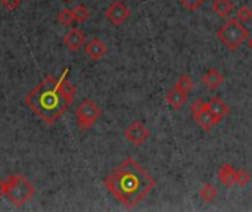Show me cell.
<instances>
[{"label":"cell","instance_id":"3","mask_svg":"<svg viewBox=\"0 0 252 212\" xmlns=\"http://www.w3.org/2000/svg\"><path fill=\"white\" fill-rule=\"evenodd\" d=\"M35 193L34 184L24 176L6 177V198L15 208H22Z\"/></svg>","mask_w":252,"mask_h":212},{"label":"cell","instance_id":"25","mask_svg":"<svg viewBox=\"0 0 252 212\" xmlns=\"http://www.w3.org/2000/svg\"><path fill=\"white\" fill-rule=\"evenodd\" d=\"M6 196V179H0V199Z\"/></svg>","mask_w":252,"mask_h":212},{"label":"cell","instance_id":"26","mask_svg":"<svg viewBox=\"0 0 252 212\" xmlns=\"http://www.w3.org/2000/svg\"><path fill=\"white\" fill-rule=\"evenodd\" d=\"M248 46H250V49L252 50V37H250V41H248Z\"/></svg>","mask_w":252,"mask_h":212},{"label":"cell","instance_id":"12","mask_svg":"<svg viewBox=\"0 0 252 212\" xmlns=\"http://www.w3.org/2000/svg\"><path fill=\"white\" fill-rule=\"evenodd\" d=\"M195 121H196V124H198L204 131H210L214 125H217V124L220 122V120L216 118V117L208 111V108H205L204 111H201L199 114H196V115H195Z\"/></svg>","mask_w":252,"mask_h":212},{"label":"cell","instance_id":"15","mask_svg":"<svg viewBox=\"0 0 252 212\" xmlns=\"http://www.w3.org/2000/svg\"><path fill=\"white\" fill-rule=\"evenodd\" d=\"M233 1L232 0H214L213 1V10L220 18H229L233 12Z\"/></svg>","mask_w":252,"mask_h":212},{"label":"cell","instance_id":"11","mask_svg":"<svg viewBox=\"0 0 252 212\" xmlns=\"http://www.w3.org/2000/svg\"><path fill=\"white\" fill-rule=\"evenodd\" d=\"M188 97H189V93L183 91V90H179V89H171L168 93H167V103L173 108V109H182L186 102H188Z\"/></svg>","mask_w":252,"mask_h":212},{"label":"cell","instance_id":"21","mask_svg":"<svg viewBox=\"0 0 252 212\" xmlns=\"http://www.w3.org/2000/svg\"><path fill=\"white\" fill-rule=\"evenodd\" d=\"M236 18L241 21V22H248L252 19V10L248 6H241L236 12Z\"/></svg>","mask_w":252,"mask_h":212},{"label":"cell","instance_id":"22","mask_svg":"<svg viewBox=\"0 0 252 212\" xmlns=\"http://www.w3.org/2000/svg\"><path fill=\"white\" fill-rule=\"evenodd\" d=\"M205 108H207V103H205L204 100H201V99H196V100H193L192 105H190V112H192V115L195 117L196 114H199V112L204 111Z\"/></svg>","mask_w":252,"mask_h":212},{"label":"cell","instance_id":"4","mask_svg":"<svg viewBox=\"0 0 252 212\" xmlns=\"http://www.w3.org/2000/svg\"><path fill=\"white\" fill-rule=\"evenodd\" d=\"M217 37L230 50H236L247 40H250V31L238 18H233L221 25V28L217 31Z\"/></svg>","mask_w":252,"mask_h":212},{"label":"cell","instance_id":"23","mask_svg":"<svg viewBox=\"0 0 252 212\" xmlns=\"http://www.w3.org/2000/svg\"><path fill=\"white\" fill-rule=\"evenodd\" d=\"M0 4L7 10V12H13L21 6V0H0Z\"/></svg>","mask_w":252,"mask_h":212},{"label":"cell","instance_id":"10","mask_svg":"<svg viewBox=\"0 0 252 212\" xmlns=\"http://www.w3.org/2000/svg\"><path fill=\"white\" fill-rule=\"evenodd\" d=\"M201 81H202V84H204V86H207L208 89H211V90H217L220 86H223V84H224V75H223L219 69L211 68V69H208V71L202 75Z\"/></svg>","mask_w":252,"mask_h":212},{"label":"cell","instance_id":"20","mask_svg":"<svg viewBox=\"0 0 252 212\" xmlns=\"http://www.w3.org/2000/svg\"><path fill=\"white\" fill-rule=\"evenodd\" d=\"M252 176L245 170V168L236 170V184H239L241 187H245L247 184H250Z\"/></svg>","mask_w":252,"mask_h":212},{"label":"cell","instance_id":"13","mask_svg":"<svg viewBox=\"0 0 252 212\" xmlns=\"http://www.w3.org/2000/svg\"><path fill=\"white\" fill-rule=\"evenodd\" d=\"M207 108H208V111L216 117V118H219L220 121L230 112V108L217 96V97H213L208 103H207Z\"/></svg>","mask_w":252,"mask_h":212},{"label":"cell","instance_id":"9","mask_svg":"<svg viewBox=\"0 0 252 212\" xmlns=\"http://www.w3.org/2000/svg\"><path fill=\"white\" fill-rule=\"evenodd\" d=\"M84 52H86V55L90 58V59H93V61H99V59H102L105 55H106V52H108V47H106V44L102 41V40H99V38H92L86 46H84Z\"/></svg>","mask_w":252,"mask_h":212},{"label":"cell","instance_id":"19","mask_svg":"<svg viewBox=\"0 0 252 212\" xmlns=\"http://www.w3.org/2000/svg\"><path fill=\"white\" fill-rule=\"evenodd\" d=\"M72 10H74V16H75L77 22H84L90 16V12H89V9L84 4H77Z\"/></svg>","mask_w":252,"mask_h":212},{"label":"cell","instance_id":"16","mask_svg":"<svg viewBox=\"0 0 252 212\" xmlns=\"http://www.w3.org/2000/svg\"><path fill=\"white\" fill-rule=\"evenodd\" d=\"M199 196L204 202H213L216 198H217V189L213 186V184H204L201 187V192H199Z\"/></svg>","mask_w":252,"mask_h":212},{"label":"cell","instance_id":"8","mask_svg":"<svg viewBox=\"0 0 252 212\" xmlns=\"http://www.w3.org/2000/svg\"><path fill=\"white\" fill-rule=\"evenodd\" d=\"M63 44L71 52H78L86 44V34L78 28H72L63 35Z\"/></svg>","mask_w":252,"mask_h":212},{"label":"cell","instance_id":"6","mask_svg":"<svg viewBox=\"0 0 252 212\" xmlns=\"http://www.w3.org/2000/svg\"><path fill=\"white\" fill-rule=\"evenodd\" d=\"M131 12L128 9V6L123 1H112L108 9L105 10V16L108 18V21H111L114 25H121L124 24L128 18H130Z\"/></svg>","mask_w":252,"mask_h":212},{"label":"cell","instance_id":"17","mask_svg":"<svg viewBox=\"0 0 252 212\" xmlns=\"http://www.w3.org/2000/svg\"><path fill=\"white\" fill-rule=\"evenodd\" d=\"M58 21L65 25V27H69L74 21H75V16H74V10L72 9H68V7H63L58 12Z\"/></svg>","mask_w":252,"mask_h":212},{"label":"cell","instance_id":"2","mask_svg":"<svg viewBox=\"0 0 252 212\" xmlns=\"http://www.w3.org/2000/svg\"><path fill=\"white\" fill-rule=\"evenodd\" d=\"M155 184V179L133 158H127L105 179L108 192L126 208L139 205L154 190Z\"/></svg>","mask_w":252,"mask_h":212},{"label":"cell","instance_id":"27","mask_svg":"<svg viewBox=\"0 0 252 212\" xmlns=\"http://www.w3.org/2000/svg\"><path fill=\"white\" fill-rule=\"evenodd\" d=\"M65 1H72V0H65Z\"/></svg>","mask_w":252,"mask_h":212},{"label":"cell","instance_id":"18","mask_svg":"<svg viewBox=\"0 0 252 212\" xmlns=\"http://www.w3.org/2000/svg\"><path fill=\"white\" fill-rule=\"evenodd\" d=\"M193 81H192V78L189 77V75H182L179 80H177V83H176V89H179V90H183V91H186V93H190V90L193 89Z\"/></svg>","mask_w":252,"mask_h":212},{"label":"cell","instance_id":"5","mask_svg":"<svg viewBox=\"0 0 252 212\" xmlns=\"http://www.w3.org/2000/svg\"><path fill=\"white\" fill-rule=\"evenodd\" d=\"M100 115H102V109L99 108V105L90 99H84L75 109V118H77L78 128L81 131H87L97 122Z\"/></svg>","mask_w":252,"mask_h":212},{"label":"cell","instance_id":"24","mask_svg":"<svg viewBox=\"0 0 252 212\" xmlns=\"http://www.w3.org/2000/svg\"><path fill=\"white\" fill-rule=\"evenodd\" d=\"M204 1H205V0H180V3H182L186 9H189V10H196Z\"/></svg>","mask_w":252,"mask_h":212},{"label":"cell","instance_id":"1","mask_svg":"<svg viewBox=\"0 0 252 212\" xmlns=\"http://www.w3.org/2000/svg\"><path fill=\"white\" fill-rule=\"evenodd\" d=\"M69 69L65 68L61 77L47 75L27 96V106L37 114L46 125H53L72 105L77 89L68 81Z\"/></svg>","mask_w":252,"mask_h":212},{"label":"cell","instance_id":"7","mask_svg":"<svg viewBox=\"0 0 252 212\" xmlns=\"http://www.w3.org/2000/svg\"><path fill=\"white\" fill-rule=\"evenodd\" d=\"M124 136L134 146H140V145H143L149 139V130L140 121H133L124 130Z\"/></svg>","mask_w":252,"mask_h":212},{"label":"cell","instance_id":"14","mask_svg":"<svg viewBox=\"0 0 252 212\" xmlns=\"http://www.w3.org/2000/svg\"><path fill=\"white\" fill-rule=\"evenodd\" d=\"M219 180L226 187H232L236 183V170L233 168V165H230V164L223 165L219 170Z\"/></svg>","mask_w":252,"mask_h":212}]
</instances>
